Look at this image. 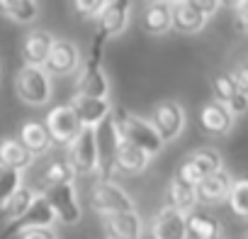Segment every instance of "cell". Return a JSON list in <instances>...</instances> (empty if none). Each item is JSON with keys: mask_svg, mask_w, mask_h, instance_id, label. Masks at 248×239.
Instances as JSON below:
<instances>
[{"mask_svg": "<svg viewBox=\"0 0 248 239\" xmlns=\"http://www.w3.org/2000/svg\"><path fill=\"white\" fill-rule=\"evenodd\" d=\"M112 117H114V125H117L122 139H127V142L141 147L151 156H156V154L163 152V139L156 132V127L151 125V120H144L139 115H132V112H127L124 107H114L112 110Z\"/></svg>", "mask_w": 248, "mask_h": 239, "instance_id": "6da1fadb", "label": "cell"}, {"mask_svg": "<svg viewBox=\"0 0 248 239\" xmlns=\"http://www.w3.org/2000/svg\"><path fill=\"white\" fill-rule=\"evenodd\" d=\"M132 17V0H107L102 10L95 15V39H93V51H102V47L119 37L129 27Z\"/></svg>", "mask_w": 248, "mask_h": 239, "instance_id": "7a4b0ae2", "label": "cell"}, {"mask_svg": "<svg viewBox=\"0 0 248 239\" xmlns=\"http://www.w3.org/2000/svg\"><path fill=\"white\" fill-rule=\"evenodd\" d=\"M15 88H17V98L25 105L32 107H44L51 100V73L44 66H32L25 64L15 78Z\"/></svg>", "mask_w": 248, "mask_h": 239, "instance_id": "3957f363", "label": "cell"}, {"mask_svg": "<svg viewBox=\"0 0 248 239\" xmlns=\"http://www.w3.org/2000/svg\"><path fill=\"white\" fill-rule=\"evenodd\" d=\"M119 142H122V137H119V130L114 125V117L109 110V115H105L95 125V149H97V171L95 173L100 178H112Z\"/></svg>", "mask_w": 248, "mask_h": 239, "instance_id": "277c9868", "label": "cell"}, {"mask_svg": "<svg viewBox=\"0 0 248 239\" xmlns=\"http://www.w3.org/2000/svg\"><path fill=\"white\" fill-rule=\"evenodd\" d=\"M90 205L97 215H112L122 210H134L132 195L112 178H100L90 190Z\"/></svg>", "mask_w": 248, "mask_h": 239, "instance_id": "5b68a950", "label": "cell"}, {"mask_svg": "<svg viewBox=\"0 0 248 239\" xmlns=\"http://www.w3.org/2000/svg\"><path fill=\"white\" fill-rule=\"evenodd\" d=\"M68 164L76 176H90L97 171V149H95V127L83 125L80 132L68 142Z\"/></svg>", "mask_w": 248, "mask_h": 239, "instance_id": "8992f818", "label": "cell"}, {"mask_svg": "<svg viewBox=\"0 0 248 239\" xmlns=\"http://www.w3.org/2000/svg\"><path fill=\"white\" fill-rule=\"evenodd\" d=\"M185 122H187V115H185V107H183L178 100H161V102L154 105L151 125H154L156 132L161 135L163 144L175 142V139L183 135Z\"/></svg>", "mask_w": 248, "mask_h": 239, "instance_id": "52a82bcc", "label": "cell"}, {"mask_svg": "<svg viewBox=\"0 0 248 239\" xmlns=\"http://www.w3.org/2000/svg\"><path fill=\"white\" fill-rule=\"evenodd\" d=\"M76 93L80 95H93V98H107L109 95V83L102 71V51L88 54L80 68H76Z\"/></svg>", "mask_w": 248, "mask_h": 239, "instance_id": "ba28073f", "label": "cell"}, {"mask_svg": "<svg viewBox=\"0 0 248 239\" xmlns=\"http://www.w3.org/2000/svg\"><path fill=\"white\" fill-rule=\"evenodd\" d=\"M42 193L51 203L54 215H56V222H61V224H76V222H80L83 210H80V203H78V193H76L73 181L59 183V186H49Z\"/></svg>", "mask_w": 248, "mask_h": 239, "instance_id": "9c48e42d", "label": "cell"}, {"mask_svg": "<svg viewBox=\"0 0 248 239\" xmlns=\"http://www.w3.org/2000/svg\"><path fill=\"white\" fill-rule=\"evenodd\" d=\"M221 166H224L221 154H219L217 149H212V147H202V149H195L192 154H187V156L180 161L178 176L195 186V183L202 181L207 173H212V171H217V169H221Z\"/></svg>", "mask_w": 248, "mask_h": 239, "instance_id": "30bf717a", "label": "cell"}, {"mask_svg": "<svg viewBox=\"0 0 248 239\" xmlns=\"http://www.w3.org/2000/svg\"><path fill=\"white\" fill-rule=\"evenodd\" d=\"M44 125L51 135V142L54 144H61V147H68V142L80 132V120L76 115V110L71 107V102L66 105H56L54 110H49Z\"/></svg>", "mask_w": 248, "mask_h": 239, "instance_id": "8fae6325", "label": "cell"}, {"mask_svg": "<svg viewBox=\"0 0 248 239\" xmlns=\"http://www.w3.org/2000/svg\"><path fill=\"white\" fill-rule=\"evenodd\" d=\"M231 181L233 176L221 166L212 173H207L202 181L195 183V193H197V205L202 207H214V205H221L226 203L229 198V190H231Z\"/></svg>", "mask_w": 248, "mask_h": 239, "instance_id": "7c38bea8", "label": "cell"}, {"mask_svg": "<svg viewBox=\"0 0 248 239\" xmlns=\"http://www.w3.org/2000/svg\"><path fill=\"white\" fill-rule=\"evenodd\" d=\"M80 66V49L71 39H56L49 49V56L44 61V68L51 76H71Z\"/></svg>", "mask_w": 248, "mask_h": 239, "instance_id": "4fadbf2b", "label": "cell"}, {"mask_svg": "<svg viewBox=\"0 0 248 239\" xmlns=\"http://www.w3.org/2000/svg\"><path fill=\"white\" fill-rule=\"evenodd\" d=\"M185 237L187 239H219L224 237V222L200 205L185 212Z\"/></svg>", "mask_w": 248, "mask_h": 239, "instance_id": "5bb4252c", "label": "cell"}, {"mask_svg": "<svg viewBox=\"0 0 248 239\" xmlns=\"http://www.w3.org/2000/svg\"><path fill=\"white\" fill-rule=\"evenodd\" d=\"M233 125H236V117H233V112L224 102L209 100V102L202 105V110H200V127L207 135H212V137H226L233 130Z\"/></svg>", "mask_w": 248, "mask_h": 239, "instance_id": "9a60e30c", "label": "cell"}, {"mask_svg": "<svg viewBox=\"0 0 248 239\" xmlns=\"http://www.w3.org/2000/svg\"><path fill=\"white\" fill-rule=\"evenodd\" d=\"M54 222H56V215H54L51 203L46 200L44 193H37L34 200L30 203V207H27L20 217H15V220L8 222V229L3 232V237H15V232L22 229V227H32V224H54Z\"/></svg>", "mask_w": 248, "mask_h": 239, "instance_id": "2e32d148", "label": "cell"}, {"mask_svg": "<svg viewBox=\"0 0 248 239\" xmlns=\"http://www.w3.org/2000/svg\"><path fill=\"white\" fill-rule=\"evenodd\" d=\"M102 227H105V234L114 239H139L144 234V220L139 217L137 210L102 215Z\"/></svg>", "mask_w": 248, "mask_h": 239, "instance_id": "e0dca14e", "label": "cell"}, {"mask_svg": "<svg viewBox=\"0 0 248 239\" xmlns=\"http://www.w3.org/2000/svg\"><path fill=\"white\" fill-rule=\"evenodd\" d=\"M151 154H146L141 147L122 139L117 147V156H114V171H122L124 176H141L149 164H151Z\"/></svg>", "mask_w": 248, "mask_h": 239, "instance_id": "ac0fdd59", "label": "cell"}, {"mask_svg": "<svg viewBox=\"0 0 248 239\" xmlns=\"http://www.w3.org/2000/svg\"><path fill=\"white\" fill-rule=\"evenodd\" d=\"M170 10H173V30L180 34H200L209 22V17L200 13L195 5H190L187 0L170 3Z\"/></svg>", "mask_w": 248, "mask_h": 239, "instance_id": "d6986e66", "label": "cell"}, {"mask_svg": "<svg viewBox=\"0 0 248 239\" xmlns=\"http://www.w3.org/2000/svg\"><path fill=\"white\" fill-rule=\"evenodd\" d=\"M151 237L156 239H183L185 237V212L163 205L151 220Z\"/></svg>", "mask_w": 248, "mask_h": 239, "instance_id": "ffe728a7", "label": "cell"}, {"mask_svg": "<svg viewBox=\"0 0 248 239\" xmlns=\"http://www.w3.org/2000/svg\"><path fill=\"white\" fill-rule=\"evenodd\" d=\"M141 27L146 34H166L173 30V10L166 0H149L141 13Z\"/></svg>", "mask_w": 248, "mask_h": 239, "instance_id": "44dd1931", "label": "cell"}, {"mask_svg": "<svg viewBox=\"0 0 248 239\" xmlns=\"http://www.w3.org/2000/svg\"><path fill=\"white\" fill-rule=\"evenodd\" d=\"M71 107L76 110L80 125H90V127H95L112 110L109 98H93V95H80V93H76L71 98Z\"/></svg>", "mask_w": 248, "mask_h": 239, "instance_id": "7402d4cb", "label": "cell"}, {"mask_svg": "<svg viewBox=\"0 0 248 239\" xmlns=\"http://www.w3.org/2000/svg\"><path fill=\"white\" fill-rule=\"evenodd\" d=\"M17 139L34 154V156H42L46 154L54 142H51V135L46 130V125L42 122V120H27V122H22L20 132H17Z\"/></svg>", "mask_w": 248, "mask_h": 239, "instance_id": "603a6c76", "label": "cell"}, {"mask_svg": "<svg viewBox=\"0 0 248 239\" xmlns=\"http://www.w3.org/2000/svg\"><path fill=\"white\" fill-rule=\"evenodd\" d=\"M54 44V37L46 30H32L22 39V61L32 66H44L49 49Z\"/></svg>", "mask_w": 248, "mask_h": 239, "instance_id": "cb8c5ba5", "label": "cell"}, {"mask_svg": "<svg viewBox=\"0 0 248 239\" xmlns=\"http://www.w3.org/2000/svg\"><path fill=\"white\" fill-rule=\"evenodd\" d=\"M166 205L168 207H175L180 212H187L192 207H197V193H195V186L187 183L185 178H180L178 173L168 181L166 186Z\"/></svg>", "mask_w": 248, "mask_h": 239, "instance_id": "d4e9b609", "label": "cell"}, {"mask_svg": "<svg viewBox=\"0 0 248 239\" xmlns=\"http://www.w3.org/2000/svg\"><path fill=\"white\" fill-rule=\"evenodd\" d=\"M0 164L25 171L34 164V154L17 137H5V139H0Z\"/></svg>", "mask_w": 248, "mask_h": 239, "instance_id": "484cf974", "label": "cell"}, {"mask_svg": "<svg viewBox=\"0 0 248 239\" xmlns=\"http://www.w3.org/2000/svg\"><path fill=\"white\" fill-rule=\"evenodd\" d=\"M0 13L17 25H32L39 17L37 0H0Z\"/></svg>", "mask_w": 248, "mask_h": 239, "instance_id": "4316f807", "label": "cell"}, {"mask_svg": "<svg viewBox=\"0 0 248 239\" xmlns=\"http://www.w3.org/2000/svg\"><path fill=\"white\" fill-rule=\"evenodd\" d=\"M68 181H76V171L73 166L68 164V159H51L44 171L39 173V186L42 190L49 188V186H59V183H68Z\"/></svg>", "mask_w": 248, "mask_h": 239, "instance_id": "83f0119b", "label": "cell"}, {"mask_svg": "<svg viewBox=\"0 0 248 239\" xmlns=\"http://www.w3.org/2000/svg\"><path fill=\"white\" fill-rule=\"evenodd\" d=\"M226 203L238 220L248 222V176H238L231 181V190H229Z\"/></svg>", "mask_w": 248, "mask_h": 239, "instance_id": "f1b7e54d", "label": "cell"}, {"mask_svg": "<svg viewBox=\"0 0 248 239\" xmlns=\"http://www.w3.org/2000/svg\"><path fill=\"white\" fill-rule=\"evenodd\" d=\"M34 195H37V190L34 188H27V186H20L8 200H5V205H3V212L5 217H8V222L10 220H15V217H20L27 207H30V203L34 200Z\"/></svg>", "mask_w": 248, "mask_h": 239, "instance_id": "f546056e", "label": "cell"}, {"mask_svg": "<svg viewBox=\"0 0 248 239\" xmlns=\"http://www.w3.org/2000/svg\"><path fill=\"white\" fill-rule=\"evenodd\" d=\"M22 186V171L0 164V210H3L5 200Z\"/></svg>", "mask_w": 248, "mask_h": 239, "instance_id": "4dcf8cb0", "label": "cell"}, {"mask_svg": "<svg viewBox=\"0 0 248 239\" xmlns=\"http://www.w3.org/2000/svg\"><path fill=\"white\" fill-rule=\"evenodd\" d=\"M212 95H214V100H219V102H229L233 95H236V83H233V78H231V71H217L214 76H212Z\"/></svg>", "mask_w": 248, "mask_h": 239, "instance_id": "1f68e13d", "label": "cell"}, {"mask_svg": "<svg viewBox=\"0 0 248 239\" xmlns=\"http://www.w3.org/2000/svg\"><path fill=\"white\" fill-rule=\"evenodd\" d=\"M15 237L20 239H59L56 229H51V224H32V227H22L15 232Z\"/></svg>", "mask_w": 248, "mask_h": 239, "instance_id": "d6a6232c", "label": "cell"}, {"mask_svg": "<svg viewBox=\"0 0 248 239\" xmlns=\"http://www.w3.org/2000/svg\"><path fill=\"white\" fill-rule=\"evenodd\" d=\"M105 3H107V0H73V8H76V13L83 15V17H95V15L102 10Z\"/></svg>", "mask_w": 248, "mask_h": 239, "instance_id": "836d02e7", "label": "cell"}, {"mask_svg": "<svg viewBox=\"0 0 248 239\" xmlns=\"http://www.w3.org/2000/svg\"><path fill=\"white\" fill-rule=\"evenodd\" d=\"M231 78H233L236 88H238L241 93H246V95H248V59L238 61V64L231 68Z\"/></svg>", "mask_w": 248, "mask_h": 239, "instance_id": "e575fe53", "label": "cell"}, {"mask_svg": "<svg viewBox=\"0 0 248 239\" xmlns=\"http://www.w3.org/2000/svg\"><path fill=\"white\" fill-rule=\"evenodd\" d=\"M233 27L241 34H248V0H241L233 8Z\"/></svg>", "mask_w": 248, "mask_h": 239, "instance_id": "d590c367", "label": "cell"}, {"mask_svg": "<svg viewBox=\"0 0 248 239\" xmlns=\"http://www.w3.org/2000/svg\"><path fill=\"white\" fill-rule=\"evenodd\" d=\"M226 107L233 112V117L246 115V112H248V95H246V93H241V90H236V95L226 102Z\"/></svg>", "mask_w": 248, "mask_h": 239, "instance_id": "8d00e7d4", "label": "cell"}, {"mask_svg": "<svg viewBox=\"0 0 248 239\" xmlns=\"http://www.w3.org/2000/svg\"><path fill=\"white\" fill-rule=\"evenodd\" d=\"M190 5H195L200 13H204L207 17H212V15H217L219 13V8H221V0H187Z\"/></svg>", "mask_w": 248, "mask_h": 239, "instance_id": "74e56055", "label": "cell"}, {"mask_svg": "<svg viewBox=\"0 0 248 239\" xmlns=\"http://www.w3.org/2000/svg\"><path fill=\"white\" fill-rule=\"evenodd\" d=\"M238 3H241V0H221V5H224V8H231V10H233Z\"/></svg>", "mask_w": 248, "mask_h": 239, "instance_id": "f35d334b", "label": "cell"}, {"mask_svg": "<svg viewBox=\"0 0 248 239\" xmlns=\"http://www.w3.org/2000/svg\"><path fill=\"white\" fill-rule=\"evenodd\" d=\"M166 3H175V0H166Z\"/></svg>", "mask_w": 248, "mask_h": 239, "instance_id": "ab89813d", "label": "cell"}, {"mask_svg": "<svg viewBox=\"0 0 248 239\" xmlns=\"http://www.w3.org/2000/svg\"><path fill=\"white\" fill-rule=\"evenodd\" d=\"M139 3H146V0H139Z\"/></svg>", "mask_w": 248, "mask_h": 239, "instance_id": "60d3db41", "label": "cell"}]
</instances>
